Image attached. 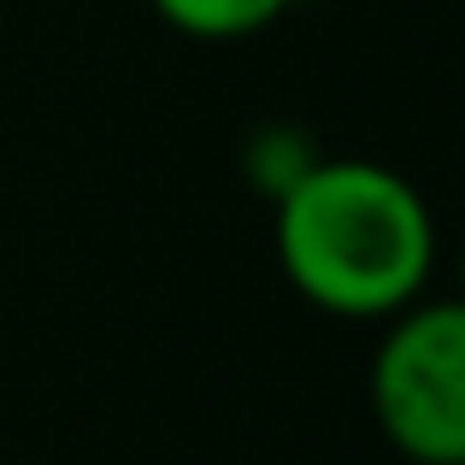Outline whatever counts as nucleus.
<instances>
[{
    "label": "nucleus",
    "instance_id": "1",
    "mask_svg": "<svg viewBox=\"0 0 465 465\" xmlns=\"http://www.w3.org/2000/svg\"><path fill=\"white\" fill-rule=\"evenodd\" d=\"M277 260L312 307L395 318L436 272V218L401 171L371 159H312L283 183Z\"/></svg>",
    "mask_w": 465,
    "mask_h": 465
},
{
    "label": "nucleus",
    "instance_id": "2",
    "mask_svg": "<svg viewBox=\"0 0 465 465\" xmlns=\"http://www.w3.org/2000/svg\"><path fill=\"white\" fill-rule=\"evenodd\" d=\"M371 407L401 460L465 465V312L454 301L419 295L395 312L371 365Z\"/></svg>",
    "mask_w": 465,
    "mask_h": 465
},
{
    "label": "nucleus",
    "instance_id": "3",
    "mask_svg": "<svg viewBox=\"0 0 465 465\" xmlns=\"http://www.w3.org/2000/svg\"><path fill=\"white\" fill-rule=\"evenodd\" d=\"M153 6L171 30L194 35V42H242L272 18H283L289 0H153Z\"/></svg>",
    "mask_w": 465,
    "mask_h": 465
}]
</instances>
